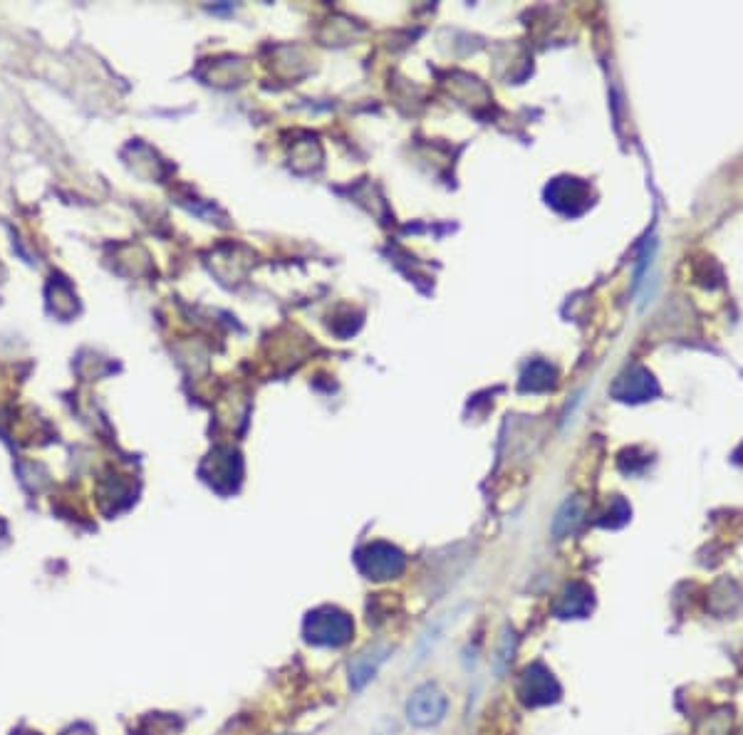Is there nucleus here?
<instances>
[{
	"instance_id": "6",
	"label": "nucleus",
	"mask_w": 743,
	"mask_h": 735,
	"mask_svg": "<svg viewBox=\"0 0 743 735\" xmlns=\"http://www.w3.org/2000/svg\"><path fill=\"white\" fill-rule=\"evenodd\" d=\"M592 612V589L573 582V585L565 587L563 597L555 604V614L560 619H583Z\"/></svg>"
},
{
	"instance_id": "4",
	"label": "nucleus",
	"mask_w": 743,
	"mask_h": 735,
	"mask_svg": "<svg viewBox=\"0 0 743 735\" xmlns=\"http://www.w3.org/2000/svg\"><path fill=\"white\" fill-rule=\"evenodd\" d=\"M560 684L553 676V671L543 664H531L523 669L521 681H518V696L528 708L550 706L560 701Z\"/></svg>"
},
{
	"instance_id": "5",
	"label": "nucleus",
	"mask_w": 743,
	"mask_h": 735,
	"mask_svg": "<svg viewBox=\"0 0 743 735\" xmlns=\"http://www.w3.org/2000/svg\"><path fill=\"white\" fill-rule=\"evenodd\" d=\"M387 654H389V646H367L365 651H360V654L355 656V659L350 661V684L352 688H365L370 681L374 679V674L379 671V666L387 661Z\"/></svg>"
},
{
	"instance_id": "2",
	"label": "nucleus",
	"mask_w": 743,
	"mask_h": 735,
	"mask_svg": "<svg viewBox=\"0 0 743 735\" xmlns=\"http://www.w3.org/2000/svg\"><path fill=\"white\" fill-rule=\"evenodd\" d=\"M404 711H407V721L414 728H434L446 718L449 698L439 684L426 681V684L414 688Z\"/></svg>"
},
{
	"instance_id": "7",
	"label": "nucleus",
	"mask_w": 743,
	"mask_h": 735,
	"mask_svg": "<svg viewBox=\"0 0 743 735\" xmlns=\"http://www.w3.org/2000/svg\"><path fill=\"white\" fill-rule=\"evenodd\" d=\"M620 384H627V392H622V401H642V399H649L652 394H657V384H654L652 374L642 372L639 369V377H622Z\"/></svg>"
},
{
	"instance_id": "3",
	"label": "nucleus",
	"mask_w": 743,
	"mask_h": 735,
	"mask_svg": "<svg viewBox=\"0 0 743 735\" xmlns=\"http://www.w3.org/2000/svg\"><path fill=\"white\" fill-rule=\"evenodd\" d=\"M404 565H407V560H404L402 552H399L397 547L387 545V542L367 545L365 550H360V555H357V567H360V572L367 580L377 582L394 580V577L402 575Z\"/></svg>"
},
{
	"instance_id": "8",
	"label": "nucleus",
	"mask_w": 743,
	"mask_h": 735,
	"mask_svg": "<svg viewBox=\"0 0 743 735\" xmlns=\"http://www.w3.org/2000/svg\"><path fill=\"white\" fill-rule=\"evenodd\" d=\"M580 515H583V503L580 500H568V503L560 508L558 518H555L553 523V533L558 535V538H563V535L573 533L575 525L580 523Z\"/></svg>"
},
{
	"instance_id": "9",
	"label": "nucleus",
	"mask_w": 743,
	"mask_h": 735,
	"mask_svg": "<svg viewBox=\"0 0 743 735\" xmlns=\"http://www.w3.org/2000/svg\"><path fill=\"white\" fill-rule=\"evenodd\" d=\"M513 632H511V629H503V639H501V649H498V659H496V664H498V671H503V666H506L508 664V661H511L513 659Z\"/></svg>"
},
{
	"instance_id": "1",
	"label": "nucleus",
	"mask_w": 743,
	"mask_h": 735,
	"mask_svg": "<svg viewBox=\"0 0 743 735\" xmlns=\"http://www.w3.org/2000/svg\"><path fill=\"white\" fill-rule=\"evenodd\" d=\"M303 637L313 646L340 649L355 637V622L340 607H318L305 617Z\"/></svg>"
}]
</instances>
